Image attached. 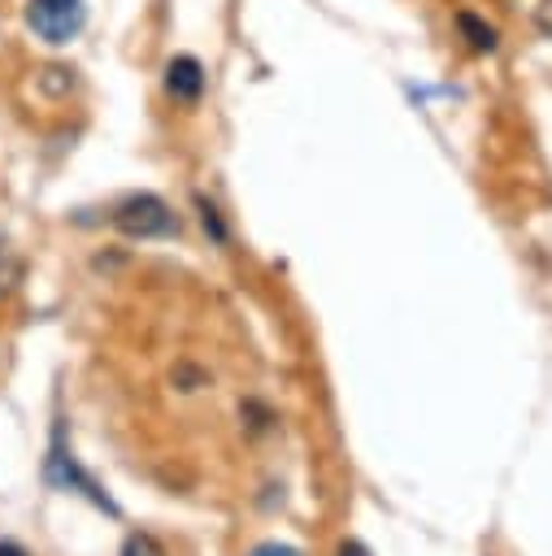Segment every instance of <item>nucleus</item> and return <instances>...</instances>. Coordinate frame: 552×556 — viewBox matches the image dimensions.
Instances as JSON below:
<instances>
[{
  "mask_svg": "<svg viewBox=\"0 0 552 556\" xmlns=\"http://www.w3.org/2000/svg\"><path fill=\"white\" fill-rule=\"evenodd\" d=\"M83 0H30L26 4V22L43 43H70L83 30Z\"/></svg>",
  "mask_w": 552,
  "mask_h": 556,
  "instance_id": "nucleus-2",
  "label": "nucleus"
},
{
  "mask_svg": "<svg viewBox=\"0 0 552 556\" xmlns=\"http://www.w3.org/2000/svg\"><path fill=\"white\" fill-rule=\"evenodd\" d=\"M0 556H30V552H26V547H17V543H9V539H4V543H0Z\"/></svg>",
  "mask_w": 552,
  "mask_h": 556,
  "instance_id": "nucleus-9",
  "label": "nucleus"
},
{
  "mask_svg": "<svg viewBox=\"0 0 552 556\" xmlns=\"http://www.w3.org/2000/svg\"><path fill=\"white\" fill-rule=\"evenodd\" d=\"M461 26H465V30L474 35V48H491V43H495V30H491V26H478V22L469 17V13L461 17Z\"/></svg>",
  "mask_w": 552,
  "mask_h": 556,
  "instance_id": "nucleus-5",
  "label": "nucleus"
},
{
  "mask_svg": "<svg viewBox=\"0 0 552 556\" xmlns=\"http://www.w3.org/2000/svg\"><path fill=\"white\" fill-rule=\"evenodd\" d=\"M4 278H9V265H4V248H0V287H4Z\"/></svg>",
  "mask_w": 552,
  "mask_h": 556,
  "instance_id": "nucleus-10",
  "label": "nucleus"
},
{
  "mask_svg": "<svg viewBox=\"0 0 552 556\" xmlns=\"http://www.w3.org/2000/svg\"><path fill=\"white\" fill-rule=\"evenodd\" d=\"M339 556H369V547L352 539V543H343V547H339Z\"/></svg>",
  "mask_w": 552,
  "mask_h": 556,
  "instance_id": "nucleus-8",
  "label": "nucleus"
},
{
  "mask_svg": "<svg viewBox=\"0 0 552 556\" xmlns=\"http://www.w3.org/2000/svg\"><path fill=\"white\" fill-rule=\"evenodd\" d=\"M248 556H304L300 547H287V543H261V547H252Z\"/></svg>",
  "mask_w": 552,
  "mask_h": 556,
  "instance_id": "nucleus-6",
  "label": "nucleus"
},
{
  "mask_svg": "<svg viewBox=\"0 0 552 556\" xmlns=\"http://www.w3.org/2000/svg\"><path fill=\"white\" fill-rule=\"evenodd\" d=\"M122 556H165V547L152 534H130L126 547H122Z\"/></svg>",
  "mask_w": 552,
  "mask_h": 556,
  "instance_id": "nucleus-4",
  "label": "nucleus"
},
{
  "mask_svg": "<svg viewBox=\"0 0 552 556\" xmlns=\"http://www.w3.org/2000/svg\"><path fill=\"white\" fill-rule=\"evenodd\" d=\"M535 26L552 39V0H539V4H535Z\"/></svg>",
  "mask_w": 552,
  "mask_h": 556,
  "instance_id": "nucleus-7",
  "label": "nucleus"
},
{
  "mask_svg": "<svg viewBox=\"0 0 552 556\" xmlns=\"http://www.w3.org/2000/svg\"><path fill=\"white\" fill-rule=\"evenodd\" d=\"M165 91H170L174 100H200V91H204V70H200V61H196V56H174V61L165 65Z\"/></svg>",
  "mask_w": 552,
  "mask_h": 556,
  "instance_id": "nucleus-3",
  "label": "nucleus"
},
{
  "mask_svg": "<svg viewBox=\"0 0 552 556\" xmlns=\"http://www.w3.org/2000/svg\"><path fill=\"white\" fill-rule=\"evenodd\" d=\"M113 226L130 239H165L178 230V217L170 213V204L161 195H126L113 208Z\"/></svg>",
  "mask_w": 552,
  "mask_h": 556,
  "instance_id": "nucleus-1",
  "label": "nucleus"
}]
</instances>
